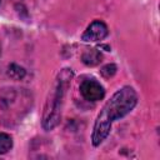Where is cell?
<instances>
[{
	"mask_svg": "<svg viewBox=\"0 0 160 160\" xmlns=\"http://www.w3.org/2000/svg\"><path fill=\"white\" fill-rule=\"evenodd\" d=\"M80 92L81 95L89 101H98L101 100L105 95V90L102 85L96 81L95 79H86L80 84Z\"/></svg>",
	"mask_w": 160,
	"mask_h": 160,
	"instance_id": "obj_2",
	"label": "cell"
},
{
	"mask_svg": "<svg viewBox=\"0 0 160 160\" xmlns=\"http://www.w3.org/2000/svg\"><path fill=\"white\" fill-rule=\"evenodd\" d=\"M12 148V138L6 132H0V155L6 154Z\"/></svg>",
	"mask_w": 160,
	"mask_h": 160,
	"instance_id": "obj_6",
	"label": "cell"
},
{
	"mask_svg": "<svg viewBox=\"0 0 160 160\" xmlns=\"http://www.w3.org/2000/svg\"><path fill=\"white\" fill-rule=\"evenodd\" d=\"M8 75L14 80H21L25 78L26 71L22 66L18 65V64H10L8 66Z\"/></svg>",
	"mask_w": 160,
	"mask_h": 160,
	"instance_id": "obj_5",
	"label": "cell"
},
{
	"mask_svg": "<svg viewBox=\"0 0 160 160\" xmlns=\"http://www.w3.org/2000/svg\"><path fill=\"white\" fill-rule=\"evenodd\" d=\"M81 59H82V62L85 65H88V66H95V65H98L101 61L102 55L96 49H89V50H86L82 54Z\"/></svg>",
	"mask_w": 160,
	"mask_h": 160,
	"instance_id": "obj_4",
	"label": "cell"
},
{
	"mask_svg": "<svg viewBox=\"0 0 160 160\" xmlns=\"http://www.w3.org/2000/svg\"><path fill=\"white\" fill-rule=\"evenodd\" d=\"M136 102H138V95L132 88L125 86L118 90L98 115L91 136L92 144L95 146L100 145L104 141V139L108 136L111 128V122L130 112L136 105Z\"/></svg>",
	"mask_w": 160,
	"mask_h": 160,
	"instance_id": "obj_1",
	"label": "cell"
},
{
	"mask_svg": "<svg viewBox=\"0 0 160 160\" xmlns=\"http://www.w3.org/2000/svg\"><path fill=\"white\" fill-rule=\"evenodd\" d=\"M108 34H109V30H108L106 24L101 20H95L84 31L81 39L84 41H100L105 39Z\"/></svg>",
	"mask_w": 160,
	"mask_h": 160,
	"instance_id": "obj_3",
	"label": "cell"
},
{
	"mask_svg": "<svg viewBox=\"0 0 160 160\" xmlns=\"http://www.w3.org/2000/svg\"><path fill=\"white\" fill-rule=\"evenodd\" d=\"M100 72H101V75H102L104 78L109 79V78H111V76L116 72V66H115L114 64H108V65H105V66L100 70Z\"/></svg>",
	"mask_w": 160,
	"mask_h": 160,
	"instance_id": "obj_7",
	"label": "cell"
}]
</instances>
